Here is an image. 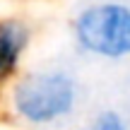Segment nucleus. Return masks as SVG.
Listing matches in <instances>:
<instances>
[{
	"instance_id": "3",
	"label": "nucleus",
	"mask_w": 130,
	"mask_h": 130,
	"mask_svg": "<svg viewBox=\"0 0 130 130\" xmlns=\"http://www.w3.org/2000/svg\"><path fill=\"white\" fill-rule=\"evenodd\" d=\"M31 31L19 19H0V87L14 77L24 51L29 48Z\"/></svg>"
},
{
	"instance_id": "4",
	"label": "nucleus",
	"mask_w": 130,
	"mask_h": 130,
	"mask_svg": "<svg viewBox=\"0 0 130 130\" xmlns=\"http://www.w3.org/2000/svg\"><path fill=\"white\" fill-rule=\"evenodd\" d=\"M82 130H130L128 118L116 108H104L96 116H92L87 121V125Z\"/></svg>"
},
{
	"instance_id": "1",
	"label": "nucleus",
	"mask_w": 130,
	"mask_h": 130,
	"mask_svg": "<svg viewBox=\"0 0 130 130\" xmlns=\"http://www.w3.org/2000/svg\"><path fill=\"white\" fill-rule=\"evenodd\" d=\"M82 99L79 82L70 70L41 68L22 75L10 89V111L22 125L48 130L68 123Z\"/></svg>"
},
{
	"instance_id": "2",
	"label": "nucleus",
	"mask_w": 130,
	"mask_h": 130,
	"mask_svg": "<svg viewBox=\"0 0 130 130\" xmlns=\"http://www.w3.org/2000/svg\"><path fill=\"white\" fill-rule=\"evenodd\" d=\"M72 39L87 56L104 60L130 58V5L121 0L84 5L72 19Z\"/></svg>"
}]
</instances>
